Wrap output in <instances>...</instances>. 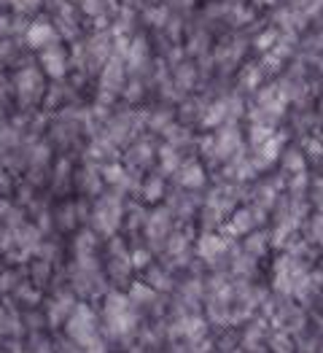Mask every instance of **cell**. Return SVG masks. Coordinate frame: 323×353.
<instances>
[{"label":"cell","mask_w":323,"mask_h":353,"mask_svg":"<svg viewBox=\"0 0 323 353\" xmlns=\"http://www.w3.org/2000/svg\"><path fill=\"white\" fill-rule=\"evenodd\" d=\"M76 296L73 294H57L52 302H49V310H46V321L52 326H62L67 324V319L73 316V310H76Z\"/></svg>","instance_id":"cell-2"},{"label":"cell","mask_w":323,"mask_h":353,"mask_svg":"<svg viewBox=\"0 0 323 353\" xmlns=\"http://www.w3.org/2000/svg\"><path fill=\"white\" fill-rule=\"evenodd\" d=\"M43 65H46V70H49V76H54V79H62L65 76V57H62V52H46L43 54Z\"/></svg>","instance_id":"cell-4"},{"label":"cell","mask_w":323,"mask_h":353,"mask_svg":"<svg viewBox=\"0 0 323 353\" xmlns=\"http://www.w3.org/2000/svg\"><path fill=\"white\" fill-rule=\"evenodd\" d=\"M3 316H6V310H3V307H0V321H3Z\"/></svg>","instance_id":"cell-7"},{"label":"cell","mask_w":323,"mask_h":353,"mask_svg":"<svg viewBox=\"0 0 323 353\" xmlns=\"http://www.w3.org/2000/svg\"><path fill=\"white\" fill-rule=\"evenodd\" d=\"M28 41L30 46H46V43L54 41V30L49 28V25H35V28L30 30Z\"/></svg>","instance_id":"cell-5"},{"label":"cell","mask_w":323,"mask_h":353,"mask_svg":"<svg viewBox=\"0 0 323 353\" xmlns=\"http://www.w3.org/2000/svg\"><path fill=\"white\" fill-rule=\"evenodd\" d=\"M221 240H216V237H207V240H202V256H207V259H213V256H218L221 254Z\"/></svg>","instance_id":"cell-6"},{"label":"cell","mask_w":323,"mask_h":353,"mask_svg":"<svg viewBox=\"0 0 323 353\" xmlns=\"http://www.w3.org/2000/svg\"><path fill=\"white\" fill-rule=\"evenodd\" d=\"M103 321H105V334L114 337V340H124V337H132L138 332L140 324V316L135 310V305L129 302L127 294H114L105 296V305H103Z\"/></svg>","instance_id":"cell-1"},{"label":"cell","mask_w":323,"mask_h":353,"mask_svg":"<svg viewBox=\"0 0 323 353\" xmlns=\"http://www.w3.org/2000/svg\"><path fill=\"white\" fill-rule=\"evenodd\" d=\"M3 210H6V205H3V203H0V213H3Z\"/></svg>","instance_id":"cell-8"},{"label":"cell","mask_w":323,"mask_h":353,"mask_svg":"<svg viewBox=\"0 0 323 353\" xmlns=\"http://www.w3.org/2000/svg\"><path fill=\"white\" fill-rule=\"evenodd\" d=\"M127 296H129V302H132L135 310H138V307H146V305H151V302L156 299V289H154V286H146V283H132Z\"/></svg>","instance_id":"cell-3"}]
</instances>
